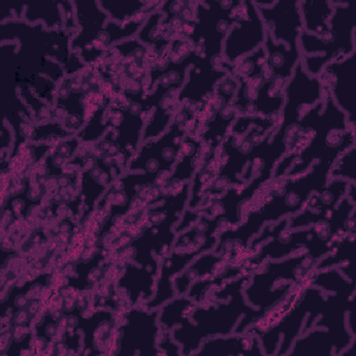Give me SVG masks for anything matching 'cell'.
<instances>
[{
    "label": "cell",
    "instance_id": "13",
    "mask_svg": "<svg viewBox=\"0 0 356 356\" xmlns=\"http://www.w3.org/2000/svg\"><path fill=\"white\" fill-rule=\"evenodd\" d=\"M356 338L343 337L335 331L312 327L300 334L292 343L288 355H313V356H338L353 345Z\"/></svg>",
    "mask_w": 356,
    "mask_h": 356
},
{
    "label": "cell",
    "instance_id": "21",
    "mask_svg": "<svg viewBox=\"0 0 356 356\" xmlns=\"http://www.w3.org/2000/svg\"><path fill=\"white\" fill-rule=\"evenodd\" d=\"M263 47L266 50V70L268 76H278L289 81L295 67L302 60L299 47H289L284 43H277L268 33Z\"/></svg>",
    "mask_w": 356,
    "mask_h": 356
},
{
    "label": "cell",
    "instance_id": "7",
    "mask_svg": "<svg viewBox=\"0 0 356 356\" xmlns=\"http://www.w3.org/2000/svg\"><path fill=\"white\" fill-rule=\"evenodd\" d=\"M241 1H199L195 4V22L191 39L193 44L202 40L203 58H221L222 42L234 24V10Z\"/></svg>",
    "mask_w": 356,
    "mask_h": 356
},
{
    "label": "cell",
    "instance_id": "2",
    "mask_svg": "<svg viewBox=\"0 0 356 356\" xmlns=\"http://www.w3.org/2000/svg\"><path fill=\"white\" fill-rule=\"evenodd\" d=\"M250 274H242L210 292V305H195L188 318L177 325L171 335L182 356L195 355L202 342L217 335L243 332L260 320V313L243 295Z\"/></svg>",
    "mask_w": 356,
    "mask_h": 356
},
{
    "label": "cell",
    "instance_id": "18",
    "mask_svg": "<svg viewBox=\"0 0 356 356\" xmlns=\"http://www.w3.org/2000/svg\"><path fill=\"white\" fill-rule=\"evenodd\" d=\"M157 274L146 267L135 266L134 263H127L124 266V271L118 278L117 288L118 291H124L128 296L129 305L136 306L139 300L146 303L154 295Z\"/></svg>",
    "mask_w": 356,
    "mask_h": 356
},
{
    "label": "cell",
    "instance_id": "23",
    "mask_svg": "<svg viewBox=\"0 0 356 356\" xmlns=\"http://www.w3.org/2000/svg\"><path fill=\"white\" fill-rule=\"evenodd\" d=\"M299 11L303 22V32L316 36H325L330 32L328 21L334 13L331 1L302 0L299 1Z\"/></svg>",
    "mask_w": 356,
    "mask_h": 356
},
{
    "label": "cell",
    "instance_id": "5",
    "mask_svg": "<svg viewBox=\"0 0 356 356\" xmlns=\"http://www.w3.org/2000/svg\"><path fill=\"white\" fill-rule=\"evenodd\" d=\"M325 292L307 285L302 289L291 309L274 324L257 332L264 355H288L295 339L302 334L303 323L310 312L323 306Z\"/></svg>",
    "mask_w": 356,
    "mask_h": 356
},
{
    "label": "cell",
    "instance_id": "28",
    "mask_svg": "<svg viewBox=\"0 0 356 356\" xmlns=\"http://www.w3.org/2000/svg\"><path fill=\"white\" fill-rule=\"evenodd\" d=\"M355 238H356V232H348L343 238H341L335 243V246L316 263L314 271L338 267L346 261H352Z\"/></svg>",
    "mask_w": 356,
    "mask_h": 356
},
{
    "label": "cell",
    "instance_id": "12",
    "mask_svg": "<svg viewBox=\"0 0 356 356\" xmlns=\"http://www.w3.org/2000/svg\"><path fill=\"white\" fill-rule=\"evenodd\" d=\"M349 184L345 179H328L323 189L310 195L299 213L288 217L286 228H305L325 221L342 197L346 196Z\"/></svg>",
    "mask_w": 356,
    "mask_h": 356
},
{
    "label": "cell",
    "instance_id": "27",
    "mask_svg": "<svg viewBox=\"0 0 356 356\" xmlns=\"http://www.w3.org/2000/svg\"><path fill=\"white\" fill-rule=\"evenodd\" d=\"M309 284L325 293H337L341 291L355 292V281L348 280L338 267L313 271L309 278Z\"/></svg>",
    "mask_w": 356,
    "mask_h": 356
},
{
    "label": "cell",
    "instance_id": "30",
    "mask_svg": "<svg viewBox=\"0 0 356 356\" xmlns=\"http://www.w3.org/2000/svg\"><path fill=\"white\" fill-rule=\"evenodd\" d=\"M71 136H75V134H72L58 122H42L32 127L31 140L43 142L47 139H67Z\"/></svg>",
    "mask_w": 356,
    "mask_h": 356
},
{
    "label": "cell",
    "instance_id": "29",
    "mask_svg": "<svg viewBox=\"0 0 356 356\" xmlns=\"http://www.w3.org/2000/svg\"><path fill=\"white\" fill-rule=\"evenodd\" d=\"M330 179H345L356 184V146H350L335 160L330 170Z\"/></svg>",
    "mask_w": 356,
    "mask_h": 356
},
{
    "label": "cell",
    "instance_id": "4",
    "mask_svg": "<svg viewBox=\"0 0 356 356\" xmlns=\"http://www.w3.org/2000/svg\"><path fill=\"white\" fill-rule=\"evenodd\" d=\"M334 13L328 21L330 32L316 36L302 32L298 47L302 65L310 76H320L321 71L334 60L355 54V22L349 3L334 1Z\"/></svg>",
    "mask_w": 356,
    "mask_h": 356
},
{
    "label": "cell",
    "instance_id": "3",
    "mask_svg": "<svg viewBox=\"0 0 356 356\" xmlns=\"http://www.w3.org/2000/svg\"><path fill=\"white\" fill-rule=\"evenodd\" d=\"M317 260L306 250L284 259L266 260L260 271H253L243 288L246 302L256 307L260 318L278 306L298 285L306 282Z\"/></svg>",
    "mask_w": 356,
    "mask_h": 356
},
{
    "label": "cell",
    "instance_id": "33",
    "mask_svg": "<svg viewBox=\"0 0 356 356\" xmlns=\"http://www.w3.org/2000/svg\"><path fill=\"white\" fill-rule=\"evenodd\" d=\"M13 128L8 127V121L4 120L3 122V127H1V134H0V147H1V152L4 153L7 149L11 147V143H13Z\"/></svg>",
    "mask_w": 356,
    "mask_h": 356
},
{
    "label": "cell",
    "instance_id": "6",
    "mask_svg": "<svg viewBox=\"0 0 356 356\" xmlns=\"http://www.w3.org/2000/svg\"><path fill=\"white\" fill-rule=\"evenodd\" d=\"M159 309L132 306L122 314L117 327V341L113 355H161L157 348L160 324L157 320Z\"/></svg>",
    "mask_w": 356,
    "mask_h": 356
},
{
    "label": "cell",
    "instance_id": "15",
    "mask_svg": "<svg viewBox=\"0 0 356 356\" xmlns=\"http://www.w3.org/2000/svg\"><path fill=\"white\" fill-rule=\"evenodd\" d=\"M211 61L203 58L199 64H193L189 68L188 72V81L185 86L179 90L178 93V103L182 106H188L189 103L192 104H199L202 106V102L209 93L214 92V88L217 82L229 74L228 71L220 68V67H213L210 65ZM206 102V100H204Z\"/></svg>",
    "mask_w": 356,
    "mask_h": 356
},
{
    "label": "cell",
    "instance_id": "16",
    "mask_svg": "<svg viewBox=\"0 0 356 356\" xmlns=\"http://www.w3.org/2000/svg\"><path fill=\"white\" fill-rule=\"evenodd\" d=\"M76 24L81 31L78 35L71 38V51L79 53L81 50L89 47L97 35L102 32L104 25L110 21L108 15L100 8L97 1H74Z\"/></svg>",
    "mask_w": 356,
    "mask_h": 356
},
{
    "label": "cell",
    "instance_id": "26",
    "mask_svg": "<svg viewBox=\"0 0 356 356\" xmlns=\"http://www.w3.org/2000/svg\"><path fill=\"white\" fill-rule=\"evenodd\" d=\"M24 21L26 24L35 25L38 21L47 29H64V15L61 1L47 3V4H33L25 6L24 10Z\"/></svg>",
    "mask_w": 356,
    "mask_h": 356
},
{
    "label": "cell",
    "instance_id": "24",
    "mask_svg": "<svg viewBox=\"0 0 356 356\" xmlns=\"http://www.w3.org/2000/svg\"><path fill=\"white\" fill-rule=\"evenodd\" d=\"M97 3L108 18L118 24L129 22L140 14H150L161 4L160 1L142 0H99Z\"/></svg>",
    "mask_w": 356,
    "mask_h": 356
},
{
    "label": "cell",
    "instance_id": "25",
    "mask_svg": "<svg viewBox=\"0 0 356 356\" xmlns=\"http://www.w3.org/2000/svg\"><path fill=\"white\" fill-rule=\"evenodd\" d=\"M196 303L186 295L175 296L159 307V324L164 331H172L177 325L182 324Z\"/></svg>",
    "mask_w": 356,
    "mask_h": 356
},
{
    "label": "cell",
    "instance_id": "1",
    "mask_svg": "<svg viewBox=\"0 0 356 356\" xmlns=\"http://www.w3.org/2000/svg\"><path fill=\"white\" fill-rule=\"evenodd\" d=\"M339 154L342 153H328L318 159L306 172L298 177H284L273 181L274 185L267 189V199L250 210L243 222L228 227L217 235V245L213 252L229 263L245 252H249L252 239L264 225L299 213L310 195L327 185L330 170Z\"/></svg>",
    "mask_w": 356,
    "mask_h": 356
},
{
    "label": "cell",
    "instance_id": "14",
    "mask_svg": "<svg viewBox=\"0 0 356 356\" xmlns=\"http://www.w3.org/2000/svg\"><path fill=\"white\" fill-rule=\"evenodd\" d=\"M261 356L263 349L257 334L252 331L232 332L228 335H217L202 342L195 356Z\"/></svg>",
    "mask_w": 356,
    "mask_h": 356
},
{
    "label": "cell",
    "instance_id": "31",
    "mask_svg": "<svg viewBox=\"0 0 356 356\" xmlns=\"http://www.w3.org/2000/svg\"><path fill=\"white\" fill-rule=\"evenodd\" d=\"M157 348L161 355H170V356H177L181 355V348L177 343V341L172 338L171 331H160L159 339H157Z\"/></svg>",
    "mask_w": 356,
    "mask_h": 356
},
{
    "label": "cell",
    "instance_id": "32",
    "mask_svg": "<svg viewBox=\"0 0 356 356\" xmlns=\"http://www.w3.org/2000/svg\"><path fill=\"white\" fill-rule=\"evenodd\" d=\"M199 216H200V211H199L197 209H195V210L186 209V210L181 214V217H179V220H178V224H174V232H175L177 235L181 234V232H184L185 229H188V228L199 218Z\"/></svg>",
    "mask_w": 356,
    "mask_h": 356
},
{
    "label": "cell",
    "instance_id": "11",
    "mask_svg": "<svg viewBox=\"0 0 356 356\" xmlns=\"http://www.w3.org/2000/svg\"><path fill=\"white\" fill-rule=\"evenodd\" d=\"M267 33L277 43L298 47V40L303 32V22L299 11V1H274L271 6H256Z\"/></svg>",
    "mask_w": 356,
    "mask_h": 356
},
{
    "label": "cell",
    "instance_id": "10",
    "mask_svg": "<svg viewBox=\"0 0 356 356\" xmlns=\"http://www.w3.org/2000/svg\"><path fill=\"white\" fill-rule=\"evenodd\" d=\"M355 57L356 53L331 61L320 74L324 89L330 93L334 103L345 113L349 125L356 124L355 111Z\"/></svg>",
    "mask_w": 356,
    "mask_h": 356
},
{
    "label": "cell",
    "instance_id": "22",
    "mask_svg": "<svg viewBox=\"0 0 356 356\" xmlns=\"http://www.w3.org/2000/svg\"><path fill=\"white\" fill-rule=\"evenodd\" d=\"M288 81L278 76H268L260 86L249 115L270 117L281 114L284 106V90Z\"/></svg>",
    "mask_w": 356,
    "mask_h": 356
},
{
    "label": "cell",
    "instance_id": "9",
    "mask_svg": "<svg viewBox=\"0 0 356 356\" xmlns=\"http://www.w3.org/2000/svg\"><path fill=\"white\" fill-rule=\"evenodd\" d=\"M324 100V86L318 76H310L299 63L285 85L284 106L280 124L291 125L300 120L305 107H312Z\"/></svg>",
    "mask_w": 356,
    "mask_h": 356
},
{
    "label": "cell",
    "instance_id": "20",
    "mask_svg": "<svg viewBox=\"0 0 356 356\" xmlns=\"http://www.w3.org/2000/svg\"><path fill=\"white\" fill-rule=\"evenodd\" d=\"M225 263H228L222 256L214 253L213 250L200 253L196 256L179 274H177L172 280L174 289L177 296L186 295L189 286L204 277L216 274Z\"/></svg>",
    "mask_w": 356,
    "mask_h": 356
},
{
    "label": "cell",
    "instance_id": "19",
    "mask_svg": "<svg viewBox=\"0 0 356 356\" xmlns=\"http://www.w3.org/2000/svg\"><path fill=\"white\" fill-rule=\"evenodd\" d=\"M206 156V145L200 138L185 135L179 142L178 160L170 175L167 186L189 182Z\"/></svg>",
    "mask_w": 356,
    "mask_h": 356
},
{
    "label": "cell",
    "instance_id": "17",
    "mask_svg": "<svg viewBox=\"0 0 356 356\" xmlns=\"http://www.w3.org/2000/svg\"><path fill=\"white\" fill-rule=\"evenodd\" d=\"M76 330L83 332V346L86 349L89 348V353H92L95 348H97V353H102L100 346L108 348L110 343L115 345V318L108 310H97L86 318L76 320Z\"/></svg>",
    "mask_w": 356,
    "mask_h": 356
},
{
    "label": "cell",
    "instance_id": "8",
    "mask_svg": "<svg viewBox=\"0 0 356 356\" xmlns=\"http://www.w3.org/2000/svg\"><path fill=\"white\" fill-rule=\"evenodd\" d=\"M267 29L253 1H241L234 10V24L224 42L221 58L232 65L264 44Z\"/></svg>",
    "mask_w": 356,
    "mask_h": 356
}]
</instances>
